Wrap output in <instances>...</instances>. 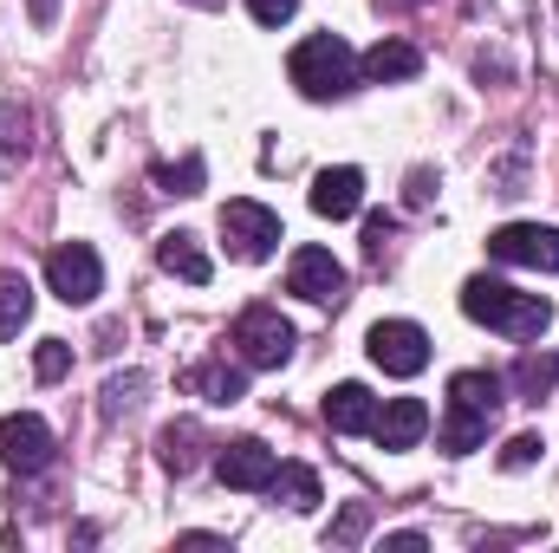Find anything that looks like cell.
<instances>
[{"label": "cell", "instance_id": "obj_31", "mask_svg": "<svg viewBox=\"0 0 559 553\" xmlns=\"http://www.w3.org/2000/svg\"><path fill=\"white\" fill-rule=\"evenodd\" d=\"M52 13H59V0H33V20H39V26H46Z\"/></svg>", "mask_w": 559, "mask_h": 553}, {"label": "cell", "instance_id": "obj_15", "mask_svg": "<svg viewBox=\"0 0 559 553\" xmlns=\"http://www.w3.org/2000/svg\"><path fill=\"white\" fill-rule=\"evenodd\" d=\"M202 404H241L248 398V365H228V358H202L189 378H182Z\"/></svg>", "mask_w": 559, "mask_h": 553}, {"label": "cell", "instance_id": "obj_1", "mask_svg": "<svg viewBox=\"0 0 559 553\" xmlns=\"http://www.w3.org/2000/svg\"><path fill=\"white\" fill-rule=\"evenodd\" d=\"M462 313H468L475 326H488V332L521 339V345L554 326V299H547V293H521V286H508V280H495V274L462 280Z\"/></svg>", "mask_w": 559, "mask_h": 553}, {"label": "cell", "instance_id": "obj_14", "mask_svg": "<svg viewBox=\"0 0 559 553\" xmlns=\"http://www.w3.org/2000/svg\"><path fill=\"white\" fill-rule=\"evenodd\" d=\"M423 72V52L411 39H378L365 59H358V79H371V85H404V79H417Z\"/></svg>", "mask_w": 559, "mask_h": 553}, {"label": "cell", "instance_id": "obj_2", "mask_svg": "<svg viewBox=\"0 0 559 553\" xmlns=\"http://www.w3.org/2000/svg\"><path fill=\"white\" fill-rule=\"evenodd\" d=\"M286 72H293V85H299L306 98H319V105L358 92V59H352V46H345L338 33H312V39H299L293 59H286Z\"/></svg>", "mask_w": 559, "mask_h": 553}, {"label": "cell", "instance_id": "obj_11", "mask_svg": "<svg viewBox=\"0 0 559 553\" xmlns=\"http://www.w3.org/2000/svg\"><path fill=\"white\" fill-rule=\"evenodd\" d=\"M358 209H365V169L338 163V169H319V176H312V215L345 222V215H358Z\"/></svg>", "mask_w": 559, "mask_h": 553}, {"label": "cell", "instance_id": "obj_4", "mask_svg": "<svg viewBox=\"0 0 559 553\" xmlns=\"http://www.w3.org/2000/svg\"><path fill=\"white\" fill-rule=\"evenodd\" d=\"M46 280H52V293H59L66 306H92V299L105 293V261H98L92 242H59V248L46 255Z\"/></svg>", "mask_w": 559, "mask_h": 553}, {"label": "cell", "instance_id": "obj_24", "mask_svg": "<svg viewBox=\"0 0 559 553\" xmlns=\"http://www.w3.org/2000/svg\"><path fill=\"white\" fill-rule=\"evenodd\" d=\"M72 372V345L66 339H39V352H33V378L39 385H59Z\"/></svg>", "mask_w": 559, "mask_h": 553}, {"label": "cell", "instance_id": "obj_32", "mask_svg": "<svg viewBox=\"0 0 559 553\" xmlns=\"http://www.w3.org/2000/svg\"><path fill=\"white\" fill-rule=\"evenodd\" d=\"M384 13H411V7H423V0H378Z\"/></svg>", "mask_w": 559, "mask_h": 553}, {"label": "cell", "instance_id": "obj_16", "mask_svg": "<svg viewBox=\"0 0 559 553\" xmlns=\"http://www.w3.org/2000/svg\"><path fill=\"white\" fill-rule=\"evenodd\" d=\"M156 268H163V274H176V280H189V286H209V280H215L209 255H202V248H195V235H182V228L156 242Z\"/></svg>", "mask_w": 559, "mask_h": 553}, {"label": "cell", "instance_id": "obj_28", "mask_svg": "<svg viewBox=\"0 0 559 553\" xmlns=\"http://www.w3.org/2000/svg\"><path fill=\"white\" fill-rule=\"evenodd\" d=\"M391 228H397L391 215H371V222H365V255H371V261H384V242H391Z\"/></svg>", "mask_w": 559, "mask_h": 553}, {"label": "cell", "instance_id": "obj_33", "mask_svg": "<svg viewBox=\"0 0 559 553\" xmlns=\"http://www.w3.org/2000/svg\"><path fill=\"white\" fill-rule=\"evenodd\" d=\"M189 7H209V13H215V7H228V0H189Z\"/></svg>", "mask_w": 559, "mask_h": 553}, {"label": "cell", "instance_id": "obj_22", "mask_svg": "<svg viewBox=\"0 0 559 553\" xmlns=\"http://www.w3.org/2000/svg\"><path fill=\"white\" fill-rule=\"evenodd\" d=\"M195 443H202V430H195V423H169V430H163V443H156L163 469H169V475H189V469H195V456H202Z\"/></svg>", "mask_w": 559, "mask_h": 553}, {"label": "cell", "instance_id": "obj_8", "mask_svg": "<svg viewBox=\"0 0 559 553\" xmlns=\"http://www.w3.org/2000/svg\"><path fill=\"white\" fill-rule=\"evenodd\" d=\"M274 469H280V456L261 443V436H235V443L215 449V482L235 489V495H261V489H274Z\"/></svg>", "mask_w": 559, "mask_h": 553}, {"label": "cell", "instance_id": "obj_12", "mask_svg": "<svg viewBox=\"0 0 559 553\" xmlns=\"http://www.w3.org/2000/svg\"><path fill=\"white\" fill-rule=\"evenodd\" d=\"M423 430H429V404H423V398H391L384 411L371 416L378 449H417Z\"/></svg>", "mask_w": 559, "mask_h": 553}, {"label": "cell", "instance_id": "obj_21", "mask_svg": "<svg viewBox=\"0 0 559 553\" xmlns=\"http://www.w3.org/2000/svg\"><path fill=\"white\" fill-rule=\"evenodd\" d=\"M436 443L449 449V456H468V449H481L488 443V416H468L449 404V416H442V430H436Z\"/></svg>", "mask_w": 559, "mask_h": 553}, {"label": "cell", "instance_id": "obj_18", "mask_svg": "<svg viewBox=\"0 0 559 553\" xmlns=\"http://www.w3.org/2000/svg\"><path fill=\"white\" fill-rule=\"evenodd\" d=\"M33 319V280L20 268H0V345L20 339V326Z\"/></svg>", "mask_w": 559, "mask_h": 553}, {"label": "cell", "instance_id": "obj_23", "mask_svg": "<svg viewBox=\"0 0 559 553\" xmlns=\"http://www.w3.org/2000/svg\"><path fill=\"white\" fill-rule=\"evenodd\" d=\"M365 528H371V502H345V515L325 528V548H358Z\"/></svg>", "mask_w": 559, "mask_h": 553}, {"label": "cell", "instance_id": "obj_17", "mask_svg": "<svg viewBox=\"0 0 559 553\" xmlns=\"http://www.w3.org/2000/svg\"><path fill=\"white\" fill-rule=\"evenodd\" d=\"M371 416H378V398H371L365 385H338V391H325V423H332L338 436H365Z\"/></svg>", "mask_w": 559, "mask_h": 553}, {"label": "cell", "instance_id": "obj_5", "mask_svg": "<svg viewBox=\"0 0 559 553\" xmlns=\"http://www.w3.org/2000/svg\"><path fill=\"white\" fill-rule=\"evenodd\" d=\"M365 352H371L378 372H391V378H417L423 365H429V332H423L417 319H378L371 339H365Z\"/></svg>", "mask_w": 559, "mask_h": 553}, {"label": "cell", "instance_id": "obj_13", "mask_svg": "<svg viewBox=\"0 0 559 553\" xmlns=\"http://www.w3.org/2000/svg\"><path fill=\"white\" fill-rule=\"evenodd\" d=\"M449 404L495 423L501 404H508V378H501V372H455V378H449Z\"/></svg>", "mask_w": 559, "mask_h": 553}, {"label": "cell", "instance_id": "obj_29", "mask_svg": "<svg viewBox=\"0 0 559 553\" xmlns=\"http://www.w3.org/2000/svg\"><path fill=\"white\" fill-rule=\"evenodd\" d=\"M131 391H143V378H118V385H105V411L118 416V411H124V404H138Z\"/></svg>", "mask_w": 559, "mask_h": 553}, {"label": "cell", "instance_id": "obj_27", "mask_svg": "<svg viewBox=\"0 0 559 553\" xmlns=\"http://www.w3.org/2000/svg\"><path fill=\"white\" fill-rule=\"evenodd\" d=\"M248 13H254L261 26H286V20L299 13V0H248Z\"/></svg>", "mask_w": 559, "mask_h": 553}, {"label": "cell", "instance_id": "obj_3", "mask_svg": "<svg viewBox=\"0 0 559 553\" xmlns=\"http://www.w3.org/2000/svg\"><path fill=\"white\" fill-rule=\"evenodd\" d=\"M228 345L241 352L248 372H280L293 358V319H280V306H248L228 332Z\"/></svg>", "mask_w": 559, "mask_h": 553}, {"label": "cell", "instance_id": "obj_9", "mask_svg": "<svg viewBox=\"0 0 559 553\" xmlns=\"http://www.w3.org/2000/svg\"><path fill=\"white\" fill-rule=\"evenodd\" d=\"M52 423L46 416H33V411H13V416H0V462L13 469V475H39L46 462H52Z\"/></svg>", "mask_w": 559, "mask_h": 553}, {"label": "cell", "instance_id": "obj_30", "mask_svg": "<svg viewBox=\"0 0 559 553\" xmlns=\"http://www.w3.org/2000/svg\"><path fill=\"white\" fill-rule=\"evenodd\" d=\"M429 202V169H411V209Z\"/></svg>", "mask_w": 559, "mask_h": 553}, {"label": "cell", "instance_id": "obj_6", "mask_svg": "<svg viewBox=\"0 0 559 553\" xmlns=\"http://www.w3.org/2000/svg\"><path fill=\"white\" fill-rule=\"evenodd\" d=\"M488 255L501 268H534V274H559V228L547 222H508L488 235Z\"/></svg>", "mask_w": 559, "mask_h": 553}, {"label": "cell", "instance_id": "obj_7", "mask_svg": "<svg viewBox=\"0 0 559 553\" xmlns=\"http://www.w3.org/2000/svg\"><path fill=\"white\" fill-rule=\"evenodd\" d=\"M222 242H228V255L235 261H267L280 248V215L267 209V202H228L222 209Z\"/></svg>", "mask_w": 559, "mask_h": 553}, {"label": "cell", "instance_id": "obj_20", "mask_svg": "<svg viewBox=\"0 0 559 553\" xmlns=\"http://www.w3.org/2000/svg\"><path fill=\"white\" fill-rule=\"evenodd\" d=\"M274 495L293 508V515H306V508H319V475H312L306 462H280L274 469Z\"/></svg>", "mask_w": 559, "mask_h": 553}, {"label": "cell", "instance_id": "obj_19", "mask_svg": "<svg viewBox=\"0 0 559 553\" xmlns=\"http://www.w3.org/2000/svg\"><path fill=\"white\" fill-rule=\"evenodd\" d=\"M508 385L521 391V404H540V398L559 385V358H554V352H521V365H514V378H508Z\"/></svg>", "mask_w": 559, "mask_h": 553}, {"label": "cell", "instance_id": "obj_10", "mask_svg": "<svg viewBox=\"0 0 559 553\" xmlns=\"http://www.w3.org/2000/svg\"><path fill=\"white\" fill-rule=\"evenodd\" d=\"M286 293H299L312 306H338L345 299V268L332 261V248H299L286 261Z\"/></svg>", "mask_w": 559, "mask_h": 553}, {"label": "cell", "instance_id": "obj_26", "mask_svg": "<svg viewBox=\"0 0 559 553\" xmlns=\"http://www.w3.org/2000/svg\"><path fill=\"white\" fill-rule=\"evenodd\" d=\"M540 456H547V443H540L534 430H521V436H514V443L501 449V469H534Z\"/></svg>", "mask_w": 559, "mask_h": 553}, {"label": "cell", "instance_id": "obj_25", "mask_svg": "<svg viewBox=\"0 0 559 553\" xmlns=\"http://www.w3.org/2000/svg\"><path fill=\"white\" fill-rule=\"evenodd\" d=\"M156 183H163L169 196H195V189H202V156H182V169H156Z\"/></svg>", "mask_w": 559, "mask_h": 553}]
</instances>
